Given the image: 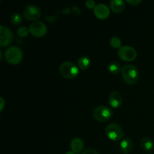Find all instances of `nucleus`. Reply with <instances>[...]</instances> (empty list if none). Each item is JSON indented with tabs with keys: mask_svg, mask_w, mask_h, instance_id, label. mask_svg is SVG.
<instances>
[{
	"mask_svg": "<svg viewBox=\"0 0 154 154\" xmlns=\"http://www.w3.org/2000/svg\"><path fill=\"white\" fill-rule=\"evenodd\" d=\"M122 77L125 82L129 85L136 84L139 79L138 69L133 65H126L122 67Z\"/></svg>",
	"mask_w": 154,
	"mask_h": 154,
	"instance_id": "nucleus-1",
	"label": "nucleus"
},
{
	"mask_svg": "<svg viewBox=\"0 0 154 154\" xmlns=\"http://www.w3.org/2000/svg\"><path fill=\"white\" fill-rule=\"evenodd\" d=\"M79 68L72 62H65L60 66V72L66 79H75L79 75Z\"/></svg>",
	"mask_w": 154,
	"mask_h": 154,
	"instance_id": "nucleus-2",
	"label": "nucleus"
},
{
	"mask_svg": "<svg viewBox=\"0 0 154 154\" xmlns=\"http://www.w3.org/2000/svg\"><path fill=\"white\" fill-rule=\"evenodd\" d=\"M105 133L110 140L114 141H122L124 137V132L119 124L115 123H110L105 129Z\"/></svg>",
	"mask_w": 154,
	"mask_h": 154,
	"instance_id": "nucleus-3",
	"label": "nucleus"
},
{
	"mask_svg": "<svg viewBox=\"0 0 154 154\" xmlns=\"http://www.w3.org/2000/svg\"><path fill=\"white\" fill-rule=\"evenodd\" d=\"M23 57V51L17 47H10L5 52V58L6 61L12 65L19 64L22 61Z\"/></svg>",
	"mask_w": 154,
	"mask_h": 154,
	"instance_id": "nucleus-4",
	"label": "nucleus"
},
{
	"mask_svg": "<svg viewBox=\"0 0 154 154\" xmlns=\"http://www.w3.org/2000/svg\"><path fill=\"white\" fill-rule=\"evenodd\" d=\"M112 110L107 106H99L93 110V115L96 120L99 122H106L111 118Z\"/></svg>",
	"mask_w": 154,
	"mask_h": 154,
	"instance_id": "nucleus-5",
	"label": "nucleus"
},
{
	"mask_svg": "<svg viewBox=\"0 0 154 154\" xmlns=\"http://www.w3.org/2000/svg\"><path fill=\"white\" fill-rule=\"evenodd\" d=\"M118 57L126 62H132L137 57V52L132 47L122 46L118 49Z\"/></svg>",
	"mask_w": 154,
	"mask_h": 154,
	"instance_id": "nucleus-6",
	"label": "nucleus"
},
{
	"mask_svg": "<svg viewBox=\"0 0 154 154\" xmlns=\"http://www.w3.org/2000/svg\"><path fill=\"white\" fill-rule=\"evenodd\" d=\"M29 32L32 36L35 38H42L46 35L48 32L47 26L41 21H35L29 26Z\"/></svg>",
	"mask_w": 154,
	"mask_h": 154,
	"instance_id": "nucleus-7",
	"label": "nucleus"
},
{
	"mask_svg": "<svg viewBox=\"0 0 154 154\" xmlns=\"http://www.w3.org/2000/svg\"><path fill=\"white\" fill-rule=\"evenodd\" d=\"M23 13L25 19H26L27 20L35 21V22L38 20L42 15L40 9L34 5H29L26 6Z\"/></svg>",
	"mask_w": 154,
	"mask_h": 154,
	"instance_id": "nucleus-8",
	"label": "nucleus"
},
{
	"mask_svg": "<svg viewBox=\"0 0 154 154\" xmlns=\"http://www.w3.org/2000/svg\"><path fill=\"white\" fill-rule=\"evenodd\" d=\"M13 40V33L8 27L0 26V45L6 47L10 45Z\"/></svg>",
	"mask_w": 154,
	"mask_h": 154,
	"instance_id": "nucleus-9",
	"label": "nucleus"
},
{
	"mask_svg": "<svg viewBox=\"0 0 154 154\" xmlns=\"http://www.w3.org/2000/svg\"><path fill=\"white\" fill-rule=\"evenodd\" d=\"M93 12H94L95 16L99 20L107 19L110 15L109 8L105 4L96 5L94 10H93Z\"/></svg>",
	"mask_w": 154,
	"mask_h": 154,
	"instance_id": "nucleus-10",
	"label": "nucleus"
},
{
	"mask_svg": "<svg viewBox=\"0 0 154 154\" xmlns=\"http://www.w3.org/2000/svg\"><path fill=\"white\" fill-rule=\"evenodd\" d=\"M108 102H109L111 108H120L122 105V102H123L121 94L118 91H113L108 97Z\"/></svg>",
	"mask_w": 154,
	"mask_h": 154,
	"instance_id": "nucleus-11",
	"label": "nucleus"
},
{
	"mask_svg": "<svg viewBox=\"0 0 154 154\" xmlns=\"http://www.w3.org/2000/svg\"><path fill=\"white\" fill-rule=\"evenodd\" d=\"M133 143L129 138H124L120 144V151L124 154H129L133 150Z\"/></svg>",
	"mask_w": 154,
	"mask_h": 154,
	"instance_id": "nucleus-12",
	"label": "nucleus"
},
{
	"mask_svg": "<svg viewBox=\"0 0 154 154\" xmlns=\"http://www.w3.org/2000/svg\"><path fill=\"white\" fill-rule=\"evenodd\" d=\"M84 144L81 138H75L71 142V149L75 154H80L82 153L84 150Z\"/></svg>",
	"mask_w": 154,
	"mask_h": 154,
	"instance_id": "nucleus-13",
	"label": "nucleus"
},
{
	"mask_svg": "<svg viewBox=\"0 0 154 154\" xmlns=\"http://www.w3.org/2000/svg\"><path fill=\"white\" fill-rule=\"evenodd\" d=\"M110 7H111L113 12L119 14L123 11L125 7H126V4L123 0H112L110 2Z\"/></svg>",
	"mask_w": 154,
	"mask_h": 154,
	"instance_id": "nucleus-14",
	"label": "nucleus"
},
{
	"mask_svg": "<svg viewBox=\"0 0 154 154\" xmlns=\"http://www.w3.org/2000/svg\"><path fill=\"white\" fill-rule=\"evenodd\" d=\"M140 144H141V148L147 152L152 151L154 148L153 141L148 137H144V138H141V141H140Z\"/></svg>",
	"mask_w": 154,
	"mask_h": 154,
	"instance_id": "nucleus-15",
	"label": "nucleus"
},
{
	"mask_svg": "<svg viewBox=\"0 0 154 154\" xmlns=\"http://www.w3.org/2000/svg\"><path fill=\"white\" fill-rule=\"evenodd\" d=\"M91 60L87 56H82L78 60V66L81 70H87L90 67Z\"/></svg>",
	"mask_w": 154,
	"mask_h": 154,
	"instance_id": "nucleus-16",
	"label": "nucleus"
},
{
	"mask_svg": "<svg viewBox=\"0 0 154 154\" xmlns=\"http://www.w3.org/2000/svg\"><path fill=\"white\" fill-rule=\"evenodd\" d=\"M108 69L113 75H117L120 72H121L122 71L121 66L117 62H111V63H109L108 66Z\"/></svg>",
	"mask_w": 154,
	"mask_h": 154,
	"instance_id": "nucleus-17",
	"label": "nucleus"
},
{
	"mask_svg": "<svg viewBox=\"0 0 154 154\" xmlns=\"http://www.w3.org/2000/svg\"><path fill=\"white\" fill-rule=\"evenodd\" d=\"M23 16L19 13H14L11 17V22L14 25H19L23 21Z\"/></svg>",
	"mask_w": 154,
	"mask_h": 154,
	"instance_id": "nucleus-18",
	"label": "nucleus"
},
{
	"mask_svg": "<svg viewBox=\"0 0 154 154\" xmlns=\"http://www.w3.org/2000/svg\"><path fill=\"white\" fill-rule=\"evenodd\" d=\"M110 44H111V47L113 48H121V40L120 38H119L118 37H112L110 41Z\"/></svg>",
	"mask_w": 154,
	"mask_h": 154,
	"instance_id": "nucleus-19",
	"label": "nucleus"
},
{
	"mask_svg": "<svg viewBox=\"0 0 154 154\" xmlns=\"http://www.w3.org/2000/svg\"><path fill=\"white\" fill-rule=\"evenodd\" d=\"M29 29H27L26 27H25V26L20 27L17 30L18 35L20 36V37H22V38L26 37V36L29 35Z\"/></svg>",
	"mask_w": 154,
	"mask_h": 154,
	"instance_id": "nucleus-20",
	"label": "nucleus"
},
{
	"mask_svg": "<svg viewBox=\"0 0 154 154\" xmlns=\"http://www.w3.org/2000/svg\"><path fill=\"white\" fill-rule=\"evenodd\" d=\"M85 5H86V6H87V8L90 9V10H91V9H93V10H94L95 7L96 6V2H95L93 0H87V1L86 2Z\"/></svg>",
	"mask_w": 154,
	"mask_h": 154,
	"instance_id": "nucleus-21",
	"label": "nucleus"
},
{
	"mask_svg": "<svg viewBox=\"0 0 154 154\" xmlns=\"http://www.w3.org/2000/svg\"><path fill=\"white\" fill-rule=\"evenodd\" d=\"M126 2L129 3L131 5L135 6L141 4V3L142 2V1H141V0H126Z\"/></svg>",
	"mask_w": 154,
	"mask_h": 154,
	"instance_id": "nucleus-22",
	"label": "nucleus"
},
{
	"mask_svg": "<svg viewBox=\"0 0 154 154\" xmlns=\"http://www.w3.org/2000/svg\"><path fill=\"white\" fill-rule=\"evenodd\" d=\"M81 154H99L94 149H87V150H84Z\"/></svg>",
	"mask_w": 154,
	"mask_h": 154,
	"instance_id": "nucleus-23",
	"label": "nucleus"
},
{
	"mask_svg": "<svg viewBox=\"0 0 154 154\" xmlns=\"http://www.w3.org/2000/svg\"><path fill=\"white\" fill-rule=\"evenodd\" d=\"M72 12L76 15H80L81 13V9L78 8V6H73L72 7Z\"/></svg>",
	"mask_w": 154,
	"mask_h": 154,
	"instance_id": "nucleus-24",
	"label": "nucleus"
},
{
	"mask_svg": "<svg viewBox=\"0 0 154 154\" xmlns=\"http://www.w3.org/2000/svg\"><path fill=\"white\" fill-rule=\"evenodd\" d=\"M0 103H1V106H0V111H2L3 109H4V107H5V101L2 97H0Z\"/></svg>",
	"mask_w": 154,
	"mask_h": 154,
	"instance_id": "nucleus-25",
	"label": "nucleus"
},
{
	"mask_svg": "<svg viewBox=\"0 0 154 154\" xmlns=\"http://www.w3.org/2000/svg\"><path fill=\"white\" fill-rule=\"evenodd\" d=\"M62 13L64 14H69L71 13V9L69 8H64L62 10Z\"/></svg>",
	"mask_w": 154,
	"mask_h": 154,
	"instance_id": "nucleus-26",
	"label": "nucleus"
},
{
	"mask_svg": "<svg viewBox=\"0 0 154 154\" xmlns=\"http://www.w3.org/2000/svg\"><path fill=\"white\" fill-rule=\"evenodd\" d=\"M66 154H75V153H74L73 151H68V152H66Z\"/></svg>",
	"mask_w": 154,
	"mask_h": 154,
	"instance_id": "nucleus-27",
	"label": "nucleus"
},
{
	"mask_svg": "<svg viewBox=\"0 0 154 154\" xmlns=\"http://www.w3.org/2000/svg\"><path fill=\"white\" fill-rule=\"evenodd\" d=\"M148 154H150V153H148Z\"/></svg>",
	"mask_w": 154,
	"mask_h": 154,
	"instance_id": "nucleus-28",
	"label": "nucleus"
}]
</instances>
